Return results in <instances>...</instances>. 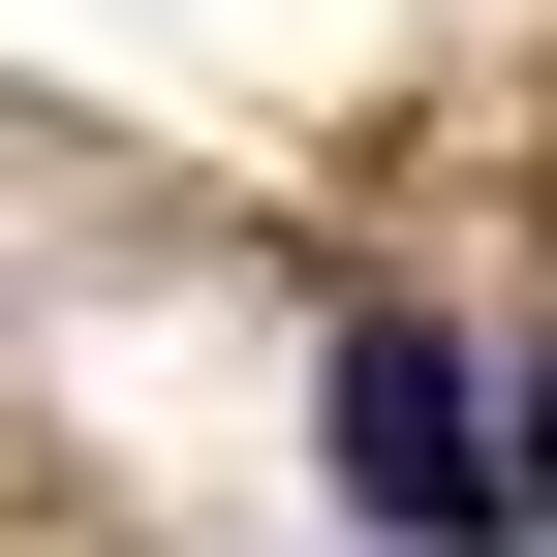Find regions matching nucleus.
<instances>
[{"mask_svg":"<svg viewBox=\"0 0 557 557\" xmlns=\"http://www.w3.org/2000/svg\"><path fill=\"white\" fill-rule=\"evenodd\" d=\"M496 496H527V403L465 372L434 310H372V341H341V527H403V557H465Z\"/></svg>","mask_w":557,"mask_h":557,"instance_id":"f257e3e1","label":"nucleus"},{"mask_svg":"<svg viewBox=\"0 0 557 557\" xmlns=\"http://www.w3.org/2000/svg\"><path fill=\"white\" fill-rule=\"evenodd\" d=\"M527 496H557V403H527Z\"/></svg>","mask_w":557,"mask_h":557,"instance_id":"f03ea898","label":"nucleus"}]
</instances>
